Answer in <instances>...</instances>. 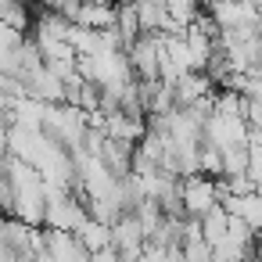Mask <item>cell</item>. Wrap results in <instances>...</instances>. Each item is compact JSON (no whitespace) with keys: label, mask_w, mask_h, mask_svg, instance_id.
I'll use <instances>...</instances> for the list:
<instances>
[{"label":"cell","mask_w":262,"mask_h":262,"mask_svg":"<svg viewBox=\"0 0 262 262\" xmlns=\"http://www.w3.org/2000/svg\"><path fill=\"white\" fill-rule=\"evenodd\" d=\"M72 26L94 29V33H108V29H115V8L112 4H79L76 15H72Z\"/></svg>","instance_id":"7a4b0ae2"},{"label":"cell","mask_w":262,"mask_h":262,"mask_svg":"<svg viewBox=\"0 0 262 262\" xmlns=\"http://www.w3.org/2000/svg\"><path fill=\"white\" fill-rule=\"evenodd\" d=\"M215 205H219V180H208V176L194 172V176H187L180 183V208H183V215L201 219Z\"/></svg>","instance_id":"6da1fadb"},{"label":"cell","mask_w":262,"mask_h":262,"mask_svg":"<svg viewBox=\"0 0 262 262\" xmlns=\"http://www.w3.org/2000/svg\"><path fill=\"white\" fill-rule=\"evenodd\" d=\"M198 11H201V0H165V15L180 33L198 18Z\"/></svg>","instance_id":"277c9868"},{"label":"cell","mask_w":262,"mask_h":262,"mask_svg":"<svg viewBox=\"0 0 262 262\" xmlns=\"http://www.w3.org/2000/svg\"><path fill=\"white\" fill-rule=\"evenodd\" d=\"M79 4H112V0H79Z\"/></svg>","instance_id":"8992f818"},{"label":"cell","mask_w":262,"mask_h":262,"mask_svg":"<svg viewBox=\"0 0 262 262\" xmlns=\"http://www.w3.org/2000/svg\"><path fill=\"white\" fill-rule=\"evenodd\" d=\"M76 237H79V244L94 255V251H104V248H112V223H101V219H86L79 230H76Z\"/></svg>","instance_id":"3957f363"},{"label":"cell","mask_w":262,"mask_h":262,"mask_svg":"<svg viewBox=\"0 0 262 262\" xmlns=\"http://www.w3.org/2000/svg\"><path fill=\"white\" fill-rule=\"evenodd\" d=\"M90 262H122V258H119V251H115V248H104V251H94V255H90Z\"/></svg>","instance_id":"5b68a950"}]
</instances>
